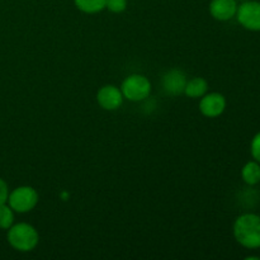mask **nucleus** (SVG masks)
<instances>
[{
    "instance_id": "nucleus-1",
    "label": "nucleus",
    "mask_w": 260,
    "mask_h": 260,
    "mask_svg": "<svg viewBox=\"0 0 260 260\" xmlns=\"http://www.w3.org/2000/svg\"><path fill=\"white\" fill-rule=\"evenodd\" d=\"M234 236L241 246L246 249L260 248V216L256 213H244L234 222Z\"/></svg>"
},
{
    "instance_id": "nucleus-2",
    "label": "nucleus",
    "mask_w": 260,
    "mask_h": 260,
    "mask_svg": "<svg viewBox=\"0 0 260 260\" xmlns=\"http://www.w3.org/2000/svg\"><path fill=\"white\" fill-rule=\"evenodd\" d=\"M7 240L13 249L27 253L37 246L40 236L32 225L27 222H19L13 223L8 229Z\"/></svg>"
},
{
    "instance_id": "nucleus-3",
    "label": "nucleus",
    "mask_w": 260,
    "mask_h": 260,
    "mask_svg": "<svg viewBox=\"0 0 260 260\" xmlns=\"http://www.w3.org/2000/svg\"><path fill=\"white\" fill-rule=\"evenodd\" d=\"M7 203L14 212L27 213L37 206L38 193L29 185H22L9 192Z\"/></svg>"
},
{
    "instance_id": "nucleus-4",
    "label": "nucleus",
    "mask_w": 260,
    "mask_h": 260,
    "mask_svg": "<svg viewBox=\"0 0 260 260\" xmlns=\"http://www.w3.org/2000/svg\"><path fill=\"white\" fill-rule=\"evenodd\" d=\"M119 89L123 94V98L131 102H141L149 98L151 93V83L146 76L134 74L124 79Z\"/></svg>"
},
{
    "instance_id": "nucleus-5",
    "label": "nucleus",
    "mask_w": 260,
    "mask_h": 260,
    "mask_svg": "<svg viewBox=\"0 0 260 260\" xmlns=\"http://www.w3.org/2000/svg\"><path fill=\"white\" fill-rule=\"evenodd\" d=\"M236 18L245 29L260 32V2L246 0L241 5H238Z\"/></svg>"
},
{
    "instance_id": "nucleus-6",
    "label": "nucleus",
    "mask_w": 260,
    "mask_h": 260,
    "mask_svg": "<svg viewBox=\"0 0 260 260\" xmlns=\"http://www.w3.org/2000/svg\"><path fill=\"white\" fill-rule=\"evenodd\" d=\"M226 109V98L220 93L205 94L200 102V111L208 118L221 116Z\"/></svg>"
},
{
    "instance_id": "nucleus-7",
    "label": "nucleus",
    "mask_w": 260,
    "mask_h": 260,
    "mask_svg": "<svg viewBox=\"0 0 260 260\" xmlns=\"http://www.w3.org/2000/svg\"><path fill=\"white\" fill-rule=\"evenodd\" d=\"M96 101L106 111H116L122 106L123 94L116 85H104L96 93Z\"/></svg>"
},
{
    "instance_id": "nucleus-8",
    "label": "nucleus",
    "mask_w": 260,
    "mask_h": 260,
    "mask_svg": "<svg viewBox=\"0 0 260 260\" xmlns=\"http://www.w3.org/2000/svg\"><path fill=\"white\" fill-rule=\"evenodd\" d=\"M187 81V76L183 71L178 70V69H173V70L165 73L164 76H162V89H164L168 95H180L182 93H184Z\"/></svg>"
},
{
    "instance_id": "nucleus-9",
    "label": "nucleus",
    "mask_w": 260,
    "mask_h": 260,
    "mask_svg": "<svg viewBox=\"0 0 260 260\" xmlns=\"http://www.w3.org/2000/svg\"><path fill=\"white\" fill-rule=\"evenodd\" d=\"M238 12L236 0H212L210 3V13L216 20L228 22L233 19Z\"/></svg>"
},
{
    "instance_id": "nucleus-10",
    "label": "nucleus",
    "mask_w": 260,
    "mask_h": 260,
    "mask_svg": "<svg viewBox=\"0 0 260 260\" xmlns=\"http://www.w3.org/2000/svg\"><path fill=\"white\" fill-rule=\"evenodd\" d=\"M208 83L203 78H194L192 80L187 81L184 94L189 98H202L207 93Z\"/></svg>"
},
{
    "instance_id": "nucleus-11",
    "label": "nucleus",
    "mask_w": 260,
    "mask_h": 260,
    "mask_svg": "<svg viewBox=\"0 0 260 260\" xmlns=\"http://www.w3.org/2000/svg\"><path fill=\"white\" fill-rule=\"evenodd\" d=\"M241 178L248 185H255L260 183V164L258 161H249L241 169Z\"/></svg>"
},
{
    "instance_id": "nucleus-12",
    "label": "nucleus",
    "mask_w": 260,
    "mask_h": 260,
    "mask_svg": "<svg viewBox=\"0 0 260 260\" xmlns=\"http://www.w3.org/2000/svg\"><path fill=\"white\" fill-rule=\"evenodd\" d=\"M76 8L83 13L94 14L99 13L106 8L107 0H74Z\"/></svg>"
},
{
    "instance_id": "nucleus-13",
    "label": "nucleus",
    "mask_w": 260,
    "mask_h": 260,
    "mask_svg": "<svg viewBox=\"0 0 260 260\" xmlns=\"http://www.w3.org/2000/svg\"><path fill=\"white\" fill-rule=\"evenodd\" d=\"M14 223V211L8 203L0 205V229L8 230Z\"/></svg>"
},
{
    "instance_id": "nucleus-14",
    "label": "nucleus",
    "mask_w": 260,
    "mask_h": 260,
    "mask_svg": "<svg viewBox=\"0 0 260 260\" xmlns=\"http://www.w3.org/2000/svg\"><path fill=\"white\" fill-rule=\"evenodd\" d=\"M106 8L112 13H122L127 8V0H107Z\"/></svg>"
},
{
    "instance_id": "nucleus-15",
    "label": "nucleus",
    "mask_w": 260,
    "mask_h": 260,
    "mask_svg": "<svg viewBox=\"0 0 260 260\" xmlns=\"http://www.w3.org/2000/svg\"><path fill=\"white\" fill-rule=\"evenodd\" d=\"M250 151H251V156H253V159L260 164V132H258V134L253 137Z\"/></svg>"
},
{
    "instance_id": "nucleus-16",
    "label": "nucleus",
    "mask_w": 260,
    "mask_h": 260,
    "mask_svg": "<svg viewBox=\"0 0 260 260\" xmlns=\"http://www.w3.org/2000/svg\"><path fill=\"white\" fill-rule=\"evenodd\" d=\"M8 196H9V187H8L7 182L0 178V205L7 203Z\"/></svg>"
}]
</instances>
